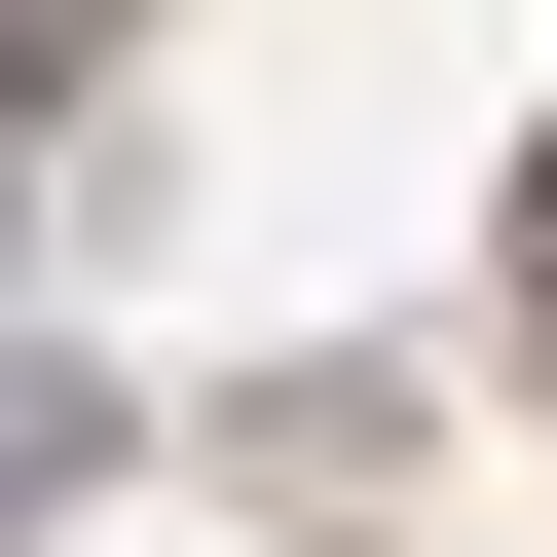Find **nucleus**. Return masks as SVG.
<instances>
[{"label":"nucleus","mask_w":557,"mask_h":557,"mask_svg":"<svg viewBox=\"0 0 557 557\" xmlns=\"http://www.w3.org/2000/svg\"><path fill=\"white\" fill-rule=\"evenodd\" d=\"M75 446H112V409H75V372H0V520H75Z\"/></svg>","instance_id":"f257e3e1"}]
</instances>
